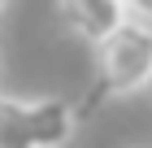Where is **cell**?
<instances>
[{
    "label": "cell",
    "instance_id": "7a4b0ae2",
    "mask_svg": "<svg viewBox=\"0 0 152 148\" xmlns=\"http://www.w3.org/2000/svg\"><path fill=\"white\" fill-rule=\"evenodd\" d=\"M57 4H61V18L70 22V31H78L87 44H104L122 22H130L122 0H57Z\"/></svg>",
    "mask_w": 152,
    "mask_h": 148
},
{
    "label": "cell",
    "instance_id": "3957f363",
    "mask_svg": "<svg viewBox=\"0 0 152 148\" xmlns=\"http://www.w3.org/2000/svg\"><path fill=\"white\" fill-rule=\"evenodd\" d=\"M0 148H39L26 96H0Z\"/></svg>",
    "mask_w": 152,
    "mask_h": 148
},
{
    "label": "cell",
    "instance_id": "5b68a950",
    "mask_svg": "<svg viewBox=\"0 0 152 148\" xmlns=\"http://www.w3.org/2000/svg\"><path fill=\"white\" fill-rule=\"evenodd\" d=\"M143 91H148V100H152V83H148V87H143Z\"/></svg>",
    "mask_w": 152,
    "mask_h": 148
},
{
    "label": "cell",
    "instance_id": "6da1fadb",
    "mask_svg": "<svg viewBox=\"0 0 152 148\" xmlns=\"http://www.w3.org/2000/svg\"><path fill=\"white\" fill-rule=\"evenodd\" d=\"M152 83V26L143 18L122 22L104 44H96V83L91 100L130 96Z\"/></svg>",
    "mask_w": 152,
    "mask_h": 148
},
{
    "label": "cell",
    "instance_id": "277c9868",
    "mask_svg": "<svg viewBox=\"0 0 152 148\" xmlns=\"http://www.w3.org/2000/svg\"><path fill=\"white\" fill-rule=\"evenodd\" d=\"M122 9H126L130 18H143V22H152V0H122Z\"/></svg>",
    "mask_w": 152,
    "mask_h": 148
},
{
    "label": "cell",
    "instance_id": "8992f818",
    "mask_svg": "<svg viewBox=\"0 0 152 148\" xmlns=\"http://www.w3.org/2000/svg\"><path fill=\"white\" fill-rule=\"evenodd\" d=\"M0 13H4V0H0Z\"/></svg>",
    "mask_w": 152,
    "mask_h": 148
}]
</instances>
